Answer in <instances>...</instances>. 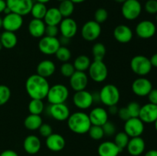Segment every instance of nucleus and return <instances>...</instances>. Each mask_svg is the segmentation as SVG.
<instances>
[{"label": "nucleus", "mask_w": 157, "mask_h": 156, "mask_svg": "<svg viewBox=\"0 0 157 156\" xmlns=\"http://www.w3.org/2000/svg\"><path fill=\"white\" fill-rule=\"evenodd\" d=\"M156 32V24L150 20H144L136 24L135 32L139 38L149 39L153 38Z\"/></svg>", "instance_id": "obj_15"}, {"label": "nucleus", "mask_w": 157, "mask_h": 156, "mask_svg": "<svg viewBox=\"0 0 157 156\" xmlns=\"http://www.w3.org/2000/svg\"><path fill=\"white\" fill-rule=\"evenodd\" d=\"M2 45L6 49H12L17 45L18 38L15 32L5 31L0 36Z\"/></svg>", "instance_id": "obj_29"}, {"label": "nucleus", "mask_w": 157, "mask_h": 156, "mask_svg": "<svg viewBox=\"0 0 157 156\" xmlns=\"http://www.w3.org/2000/svg\"><path fill=\"white\" fill-rule=\"evenodd\" d=\"M58 9L63 18H69L75 12V4L71 0H65L60 2Z\"/></svg>", "instance_id": "obj_33"}, {"label": "nucleus", "mask_w": 157, "mask_h": 156, "mask_svg": "<svg viewBox=\"0 0 157 156\" xmlns=\"http://www.w3.org/2000/svg\"><path fill=\"white\" fill-rule=\"evenodd\" d=\"M142 9V5L139 0H127L122 4L121 13L125 19L133 21L139 18Z\"/></svg>", "instance_id": "obj_7"}, {"label": "nucleus", "mask_w": 157, "mask_h": 156, "mask_svg": "<svg viewBox=\"0 0 157 156\" xmlns=\"http://www.w3.org/2000/svg\"><path fill=\"white\" fill-rule=\"evenodd\" d=\"M144 156H157V150L151 149L147 151Z\"/></svg>", "instance_id": "obj_53"}, {"label": "nucleus", "mask_w": 157, "mask_h": 156, "mask_svg": "<svg viewBox=\"0 0 157 156\" xmlns=\"http://www.w3.org/2000/svg\"><path fill=\"white\" fill-rule=\"evenodd\" d=\"M0 156H18V154L16 151H13V150L8 149L3 151L0 154Z\"/></svg>", "instance_id": "obj_49"}, {"label": "nucleus", "mask_w": 157, "mask_h": 156, "mask_svg": "<svg viewBox=\"0 0 157 156\" xmlns=\"http://www.w3.org/2000/svg\"><path fill=\"white\" fill-rule=\"evenodd\" d=\"M107 53V49L103 43H95L92 47L94 61H103Z\"/></svg>", "instance_id": "obj_35"}, {"label": "nucleus", "mask_w": 157, "mask_h": 156, "mask_svg": "<svg viewBox=\"0 0 157 156\" xmlns=\"http://www.w3.org/2000/svg\"><path fill=\"white\" fill-rule=\"evenodd\" d=\"M150 63H151L152 67H156L157 68V53L154 54L151 58H150Z\"/></svg>", "instance_id": "obj_51"}, {"label": "nucleus", "mask_w": 157, "mask_h": 156, "mask_svg": "<svg viewBox=\"0 0 157 156\" xmlns=\"http://www.w3.org/2000/svg\"><path fill=\"white\" fill-rule=\"evenodd\" d=\"M23 148L28 154H37L41 148V140L35 135H29L25 139L23 142Z\"/></svg>", "instance_id": "obj_25"}, {"label": "nucleus", "mask_w": 157, "mask_h": 156, "mask_svg": "<svg viewBox=\"0 0 157 156\" xmlns=\"http://www.w3.org/2000/svg\"><path fill=\"white\" fill-rule=\"evenodd\" d=\"M118 110L119 108L117 107V106H108V114L110 115H117Z\"/></svg>", "instance_id": "obj_50"}, {"label": "nucleus", "mask_w": 157, "mask_h": 156, "mask_svg": "<svg viewBox=\"0 0 157 156\" xmlns=\"http://www.w3.org/2000/svg\"><path fill=\"white\" fill-rule=\"evenodd\" d=\"M73 102L79 110H87L90 108L94 103L93 95L86 90L75 92L73 96Z\"/></svg>", "instance_id": "obj_12"}, {"label": "nucleus", "mask_w": 157, "mask_h": 156, "mask_svg": "<svg viewBox=\"0 0 157 156\" xmlns=\"http://www.w3.org/2000/svg\"><path fill=\"white\" fill-rule=\"evenodd\" d=\"M62 19L63 17L58 8L52 7L48 9L47 12L43 18V21H44L46 25L58 26Z\"/></svg>", "instance_id": "obj_28"}, {"label": "nucleus", "mask_w": 157, "mask_h": 156, "mask_svg": "<svg viewBox=\"0 0 157 156\" xmlns=\"http://www.w3.org/2000/svg\"><path fill=\"white\" fill-rule=\"evenodd\" d=\"M75 71H76V70H75L73 64L70 63L69 61L63 63L61 66V68H60V72H61V75L64 77L70 78Z\"/></svg>", "instance_id": "obj_40"}, {"label": "nucleus", "mask_w": 157, "mask_h": 156, "mask_svg": "<svg viewBox=\"0 0 157 156\" xmlns=\"http://www.w3.org/2000/svg\"><path fill=\"white\" fill-rule=\"evenodd\" d=\"M127 151L132 156H140L144 152L146 148L145 141L141 136L130 138L127 144Z\"/></svg>", "instance_id": "obj_23"}, {"label": "nucleus", "mask_w": 157, "mask_h": 156, "mask_svg": "<svg viewBox=\"0 0 157 156\" xmlns=\"http://www.w3.org/2000/svg\"><path fill=\"white\" fill-rule=\"evenodd\" d=\"M46 24L42 19L32 18L29 23L28 30L32 37L35 38H41L45 35Z\"/></svg>", "instance_id": "obj_24"}, {"label": "nucleus", "mask_w": 157, "mask_h": 156, "mask_svg": "<svg viewBox=\"0 0 157 156\" xmlns=\"http://www.w3.org/2000/svg\"><path fill=\"white\" fill-rule=\"evenodd\" d=\"M30 114L41 115L44 110V104L42 99H32L28 106Z\"/></svg>", "instance_id": "obj_34"}, {"label": "nucleus", "mask_w": 157, "mask_h": 156, "mask_svg": "<svg viewBox=\"0 0 157 156\" xmlns=\"http://www.w3.org/2000/svg\"><path fill=\"white\" fill-rule=\"evenodd\" d=\"M121 150L111 141H105L101 142L98 148L99 156H118L121 152Z\"/></svg>", "instance_id": "obj_26"}, {"label": "nucleus", "mask_w": 157, "mask_h": 156, "mask_svg": "<svg viewBox=\"0 0 157 156\" xmlns=\"http://www.w3.org/2000/svg\"><path fill=\"white\" fill-rule=\"evenodd\" d=\"M38 132L42 137L47 138L53 133V129H52V125L49 124L42 123V125L38 128Z\"/></svg>", "instance_id": "obj_45"}, {"label": "nucleus", "mask_w": 157, "mask_h": 156, "mask_svg": "<svg viewBox=\"0 0 157 156\" xmlns=\"http://www.w3.org/2000/svg\"><path fill=\"white\" fill-rule=\"evenodd\" d=\"M144 9L147 13L150 15H156L157 14V0H147Z\"/></svg>", "instance_id": "obj_43"}, {"label": "nucleus", "mask_w": 157, "mask_h": 156, "mask_svg": "<svg viewBox=\"0 0 157 156\" xmlns=\"http://www.w3.org/2000/svg\"><path fill=\"white\" fill-rule=\"evenodd\" d=\"M66 145V141L61 135L58 133H52L46 138L45 145L50 151L58 152L62 151Z\"/></svg>", "instance_id": "obj_22"}, {"label": "nucleus", "mask_w": 157, "mask_h": 156, "mask_svg": "<svg viewBox=\"0 0 157 156\" xmlns=\"http://www.w3.org/2000/svg\"><path fill=\"white\" fill-rule=\"evenodd\" d=\"M144 123L139 117H131L124 123V132L130 138L139 137L144 132Z\"/></svg>", "instance_id": "obj_11"}, {"label": "nucleus", "mask_w": 157, "mask_h": 156, "mask_svg": "<svg viewBox=\"0 0 157 156\" xmlns=\"http://www.w3.org/2000/svg\"><path fill=\"white\" fill-rule=\"evenodd\" d=\"M68 97V88L62 84H56L50 87L46 98L50 104H58L65 103Z\"/></svg>", "instance_id": "obj_4"}, {"label": "nucleus", "mask_w": 157, "mask_h": 156, "mask_svg": "<svg viewBox=\"0 0 157 156\" xmlns=\"http://www.w3.org/2000/svg\"><path fill=\"white\" fill-rule=\"evenodd\" d=\"M88 76L96 83H103L108 76V68L103 61H94L88 68Z\"/></svg>", "instance_id": "obj_6"}, {"label": "nucleus", "mask_w": 157, "mask_h": 156, "mask_svg": "<svg viewBox=\"0 0 157 156\" xmlns=\"http://www.w3.org/2000/svg\"><path fill=\"white\" fill-rule=\"evenodd\" d=\"M59 28L57 25H46L45 35L50 37H57L59 34Z\"/></svg>", "instance_id": "obj_46"}, {"label": "nucleus", "mask_w": 157, "mask_h": 156, "mask_svg": "<svg viewBox=\"0 0 157 156\" xmlns=\"http://www.w3.org/2000/svg\"><path fill=\"white\" fill-rule=\"evenodd\" d=\"M58 28H59V32L61 37L68 38V39L74 38L78 33V24L76 21L71 17L63 18L62 21L58 25Z\"/></svg>", "instance_id": "obj_14"}, {"label": "nucleus", "mask_w": 157, "mask_h": 156, "mask_svg": "<svg viewBox=\"0 0 157 156\" xmlns=\"http://www.w3.org/2000/svg\"><path fill=\"white\" fill-rule=\"evenodd\" d=\"M57 1H58V2H63V1H65V0H57Z\"/></svg>", "instance_id": "obj_60"}, {"label": "nucleus", "mask_w": 157, "mask_h": 156, "mask_svg": "<svg viewBox=\"0 0 157 156\" xmlns=\"http://www.w3.org/2000/svg\"><path fill=\"white\" fill-rule=\"evenodd\" d=\"M6 0H0V14L4 12V10L6 8Z\"/></svg>", "instance_id": "obj_52"}, {"label": "nucleus", "mask_w": 157, "mask_h": 156, "mask_svg": "<svg viewBox=\"0 0 157 156\" xmlns=\"http://www.w3.org/2000/svg\"><path fill=\"white\" fill-rule=\"evenodd\" d=\"M89 76L85 72L76 71L69 78V84L75 92L86 90L88 84Z\"/></svg>", "instance_id": "obj_17"}, {"label": "nucleus", "mask_w": 157, "mask_h": 156, "mask_svg": "<svg viewBox=\"0 0 157 156\" xmlns=\"http://www.w3.org/2000/svg\"><path fill=\"white\" fill-rule=\"evenodd\" d=\"M6 2L11 12L21 16L29 15L34 4L33 0H6Z\"/></svg>", "instance_id": "obj_10"}, {"label": "nucleus", "mask_w": 157, "mask_h": 156, "mask_svg": "<svg viewBox=\"0 0 157 156\" xmlns=\"http://www.w3.org/2000/svg\"><path fill=\"white\" fill-rule=\"evenodd\" d=\"M130 68L135 74L144 76L151 71L152 67L150 59L144 55H136L130 61Z\"/></svg>", "instance_id": "obj_5"}, {"label": "nucleus", "mask_w": 157, "mask_h": 156, "mask_svg": "<svg viewBox=\"0 0 157 156\" xmlns=\"http://www.w3.org/2000/svg\"><path fill=\"white\" fill-rule=\"evenodd\" d=\"M90 64H91V61H90V58L87 55L81 54L75 58L73 65L75 70H78V71L85 72L86 70H88Z\"/></svg>", "instance_id": "obj_31"}, {"label": "nucleus", "mask_w": 157, "mask_h": 156, "mask_svg": "<svg viewBox=\"0 0 157 156\" xmlns=\"http://www.w3.org/2000/svg\"><path fill=\"white\" fill-rule=\"evenodd\" d=\"M101 32V24L94 20H90L83 24L81 29V35L86 41H94L99 38Z\"/></svg>", "instance_id": "obj_9"}, {"label": "nucleus", "mask_w": 157, "mask_h": 156, "mask_svg": "<svg viewBox=\"0 0 157 156\" xmlns=\"http://www.w3.org/2000/svg\"><path fill=\"white\" fill-rule=\"evenodd\" d=\"M88 116L92 125H99V126H102L108 121L109 119L107 110L101 106H97L92 109Z\"/></svg>", "instance_id": "obj_21"}, {"label": "nucleus", "mask_w": 157, "mask_h": 156, "mask_svg": "<svg viewBox=\"0 0 157 156\" xmlns=\"http://www.w3.org/2000/svg\"><path fill=\"white\" fill-rule=\"evenodd\" d=\"M43 123V119L40 115L30 114L25 118L24 121V125L28 130L35 131L38 130Z\"/></svg>", "instance_id": "obj_30"}, {"label": "nucleus", "mask_w": 157, "mask_h": 156, "mask_svg": "<svg viewBox=\"0 0 157 156\" xmlns=\"http://www.w3.org/2000/svg\"><path fill=\"white\" fill-rule=\"evenodd\" d=\"M35 1L38 2H41V3H44V4H46V3L49 2L51 0H35Z\"/></svg>", "instance_id": "obj_55"}, {"label": "nucleus", "mask_w": 157, "mask_h": 156, "mask_svg": "<svg viewBox=\"0 0 157 156\" xmlns=\"http://www.w3.org/2000/svg\"><path fill=\"white\" fill-rule=\"evenodd\" d=\"M117 116L121 120L123 121H127V119H129L130 117V114H129V112L127 110V107H121V108H119L117 113Z\"/></svg>", "instance_id": "obj_47"}, {"label": "nucleus", "mask_w": 157, "mask_h": 156, "mask_svg": "<svg viewBox=\"0 0 157 156\" xmlns=\"http://www.w3.org/2000/svg\"><path fill=\"white\" fill-rule=\"evenodd\" d=\"M130 138L127 136V133L124 132H120L115 135L114 137V143L117 145L118 148L123 151L125 148H127V144H128L129 140Z\"/></svg>", "instance_id": "obj_37"}, {"label": "nucleus", "mask_w": 157, "mask_h": 156, "mask_svg": "<svg viewBox=\"0 0 157 156\" xmlns=\"http://www.w3.org/2000/svg\"><path fill=\"white\" fill-rule=\"evenodd\" d=\"M67 123L69 129L78 135L87 133L92 125L88 114L83 111H77L70 114Z\"/></svg>", "instance_id": "obj_2"}, {"label": "nucleus", "mask_w": 157, "mask_h": 156, "mask_svg": "<svg viewBox=\"0 0 157 156\" xmlns=\"http://www.w3.org/2000/svg\"><path fill=\"white\" fill-rule=\"evenodd\" d=\"M94 18V20L95 21L99 24H102V23L105 22L108 18V12L107 9H104V8H99L95 11Z\"/></svg>", "instance_id": "obj_41"}, {"label": "nucleus", "mask_w": 157, "mask_h": 156, "mask_svg": "<svg viewBox=\"0 0 157 156\" xmlns=\"http://www.w3.org/2000/svg\"><path fill=\"white\" fill-rule=\"evenodd\" d=\"M60 40L57 37H50L44 35L40 38L38 44V50L44 55H53L61 47Z\"/></svg>", "instance_id": "obj_8"}, {"label": "nucleus", "mask_w": 157, "mask_h": 156, "mask_svg": "<svg viewBox=\"0 0 157 156\" xmlns=\"http://www.w3.org/2000/svg\"><path fill=\"white\" fill-rule=\"evenodd\" d=\"M147 96H148L149 102L150 103L157 105V89H152V90L149 93Z\"/></svg>", "instance_id": "obj_48"}, {"label": "nucleus", "mask_w": 157, "mask_h": 156, "mask_svg": "<svg viewBox=\"0 0 157 156\" xmlns=\"http://www.w3.org/2000/svg\"><path fill=\"white\" fill-rule=\"evenodd\" d=\"M50 84L47 78L35 73L27 78L25 90L31 99H44L47 97Z\"/></svg>", "instance_id": "obj_1"}, {"label": "nucleus", "mask_w": 157, "mask_h": 156, "mask_svg": "<svg viewBox=\"0 0 157 156\" xmlns=\"http://www.w3.org/2000/svg\"><path fill=\"white\" fill-rule=\"evenodd\" d=\"M47 10L48 8L46 6V4L36 2H34L32 9H31L30 14L33 17V18L43 20L46 12H47Z\"/></svg>", "instance_id": "obj_32"}, {"label": "nucleus", "mask_w": 157, "mask_h": 156, "mask_svg": "<svg viewBox=\"0 0 157 156\" xmlns=\"http://www.w3.org/2000/svg\"><path fill=\"white\" fill-rule=\"evenodd\" d=\"M57 59L61 62H68L71 58V52L70 49L66 46H61L58 49L56 53L55 54Z\"/></svg>", "instance_id": "obj_36"}, {"label": "nucleus", "mask_w": 157, "mask_h": 156, "mask_svg": "<svg viewBox=\"0 0 157 156\" xmlns=\"http://www.w3.org/2000/svg\"><path fill=\"white\" fill-rule=\"evenodd\" d=\"M56 70V66L55 64L51 60H43L36 67L37 74L43 76L44 78H48L52 76L55 73Z\"/></svg>", "instance_id": "obj_27"}, {"label": "nucleus", "mask_w": 157, "mask_h": 156, "mask_svg": "<svg viewBox=\"0 0 157 156\" xmlns=\"http://www.w3.org/2000/svg\"><path fill=\"white\" fill-rule=\"evenodd\" d=\"M87 133L89 134V136L95 141L101 140L104 137V132L102 126H99V125H92Z\"/></svg>", "instance_id": "obj_38"}, {"label": "nucleus", "mask_w": 157, "mask_h": 156, "mask_svg": "<svg viewBox=\"0 0 157 156\" xmlns=\"http://www.w3.org/2000/svg\"><path fill=\"white\" fill-rule=\"evenodd\" d=\"M74 4H80V3H83L86 1V0H71Z\"/></svg>", "instance_id": "obj_54"}, {"label": "nucleus", "mask_w": 157, "mask_h": 156, "mask_svg": "<svg viewBox=\"0 0 157 156\" xmlns=\"http://www.w3.org/2000/svg\"><path fill=\"white\" fill-rule=\"evenodd\" d=\"M103 130H104V136H114L115 133H116L117 128L116 125L111 122L110 121H107L105 124L102 125Z\"/></svg>", "instance_id": "obj_44"}, {"label": "nucleus", "mask_w": 157, "mask_h": 156, "mask_svg": "<svg viewBox=\"0 0 157 156\" xmlns=\"http://www.w3.org/2000/svg\"><path fill=\"white\" fill-rule=\"evenodd\" d=\"M11 90L8 86L0 84V106L7 103L11 98Z\"/></svg>", "instance_id": "obj_39"}, {"label": "nucleus", "mask_w": 157, "mask_h": 156, "mask_svg": "<svg viewBox=\"0 0 157 156\" xmlns=\"http://www.w3.org/2000/svg\"><path fill=\"white\" fill-rule=\"evenodd\" d=\"M24 19L23 16L16 13L7 14L2 18V28L5 31L15 32L19 30L22 26Z\"/></svg>", "instance_id": "obj_13"}, {"label": "nucleus", "mask_w": 157, "mask_h": 156, "mask_svg": "<svg viewBox=\"0 0 157 156\" xmlns=\"http://www.w3.org/2000/svg\"><path fill=\"white\" fill-rule=\"evenodd\" d=\"M2 28V18L0 17V28Z\"/></svg>", "instance_id": "obj_57"}, {"label": "nucleus", "mask_w": 157, "mask_h": 156, "mask_svg": "<svg viewBox=\"0 0 157 156\" xmlns=\"http://www.w3.org/2000/svg\"><path fill=\"white\" fill-rule=\"evenodd\" d=\"M2 43H1V41H0V50H2Z\"/></svg>", "instance_id": "obj_59"}, {"label": "nucleus", "mask_w": 157, "mask_h": 156, "mask_svg": "<svg viewBox=\"0 0 157 156\" xmlns=\"http://www.w3.org/2000/svg\"><path fill=\"white\" fill-rule=\"evenodd\" d=\"M139 118L144 124L154 123L157 119V105L149 102L141 106Z\"/></svg>", "instance_id": "obj_19"}, {"label": "nucleus", "mask_w": 157, "mask_h": 156, "mask_svg": "<svg viewBox=\"0 0 157 156\" xmlns=\"http://www.w3.org/2000/svg\"><path fill=\"white\" fill-rule=\"evenodd\" d=\"M154 125H155V128H156V130L157 131V119L156 121H155L154 122Z\"/></svg>", "instance_id": "obj_58"}, {"label": "nucleus", "mask_w": 157, "mask_h": 156, "mask_svg": "<svg viewBox=\"0 0 157 156\" xmlns=\"http://www.w3.org/2000/svg\"><path fill=\"white\" fill-rule=\"evenodd\" d=\"M113 1H115L116 2H117V3H121V4H123V3H124V2L127 1V0H113Z\"/></svg>", "instance_id": "obj_56"}, {"label": "nucleus", "mask_w": 157, "mask_h": 156, "mask_svg": "<svg viewBox=\"0 0 157 156\" xmlns=\"http://www.w3.org/2000/svg\"><path fill=\"white\" fill-rule=\"evenodd\" d=\"M113 38L121 44H127L133 39V33L132 29L126 24H119L113 32Z\"/></svg>", "instance_id": "obj_20"}, {"label": "nucleus", "mask_w": 157, "mask_h": 156, "mask_svg": "<svg viewBox=\"0 0 157 156\" xmlns=\"http://www.w3.org/2000/svg\"><path fill=\"white\" fill-rule=\"evenodd\" d=\"M133 93L138 96H146L153 89L151 81L147 78L140 76L133 82L131 86Z\"/></svg>", "instance_id": "obj_18"}, {"label": "nucleus", "mask_w": 157, "mask_h": 156, "mask_svg": "<svg viewBox=\"0 0 157 156\" xmlns=\"http://www.w3.org/2000/svg\"><path fill=\"white\" fill-rule=\"evenodd\" d=\"M156 20H157V14H156Z\"/></svg>", "instance_id": "obj_61"}, {"label": "nucleus", "mask_w": 157, "mask_h": 156, "mask_svg": "<svg viewBox=\"0 0 157 156\" xmlns=\"http://www.w3.org/2000/svg\"><path fill=\"white\" fill-rule=\"evenodd\" d=\"M127 109L129 112L130 117H139L140 111L141 106L136 101H131L127 106Z\"/></svg>", "instance_id": "obj_42"}, {"label": "nucleus", "mask_w": 157, "mask_h": 156, "mask_svg": "<svg viewBox=\"0 0 157 156\" xmlns=\"http://www.w3.org/2000/svg\"><path fill=\"white\" fill-rule=\"evenodd\" d=\"M48 113L51 117L60 122L67 120L71 114L70 109L65 103L50 104Z\"/></svg>", "instance_id": "obj_16"}, {"label": "nucleus", "mask_w": 157, "mask_h": 156, "mask_svg": "<svg viewBox=\"0 0 157 156\" xmlns=\"http://www.w3.org/2000/svg\"><path fill=\"white\" fill-rule=\"evenodd\" d=\"M99 97L100 102L106 106L117 105L121 99V92L114 84H106L99 91Z\"/></svg>", "instance_id": "obj_3"}]
</instances>
